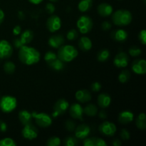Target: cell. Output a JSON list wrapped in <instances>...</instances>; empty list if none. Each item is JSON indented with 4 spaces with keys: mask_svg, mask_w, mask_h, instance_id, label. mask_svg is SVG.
I'll list each match as a JSON object with an SVG mask.
<instances>
[{
    "mask_svg": "<svg viewBox=\"0 0 146 146\" xmlns=\"http://www.w3.org/2000/svg\"><path fill=\"white\" fill-rule=\"evenodd\" d=\"M61 27V20L57 15L51 14L46 21V28L50 32L54 33L58 31Z\"/></svg>",
    "mask_w": 146,
    "mask_h": 146,
    "instance_id": "30bf717a",
    "label": "cell"
},
{
    "mask_svg": "<svg viewBox=\"0 0 146 146\" xmlns=\"http://www.w3.org/2000/svg\"><path fill=\"white\" fill-rule=\"evenodd\" d=\"M4 17H5V14H4V11L0 9V25L2 24V22L4 20Z\"/></svg>",
    "mask_w": 146,
    "mask_h": 146,
    "instance_id": "681fc988",
    "label": "cell"
},
{
    "mask_svg": "<svg viewBox=\"0 0 146 146\" xmlns=\"http://www.w3.org/2000/svg\"><path fill=\"white\" fill-rule=\"evenodd\" d=\"M33 118L35 119L36 123L41 128H47L52 124V118L46 113H37L34 111L31 113Z\"/></svg>",
    "mask_w": 146,
    "mask_h": 146,
    "instance_id": "8992f818",
    "label": "cell"
},
{
    "mask_svg": "<svg viewBox=\"0 0 146 146\" xmlns=\"http://www.w3.org/2000/svg\"><path fill=\"white\" fill-rule=\"evenodd\" d=\"M129 61V56L126 53L120 52L114 58L113 64L117 68H125L128 65Z\"/></svg>",
    "mask_w": 146,
    "mask_h": 146,
    "instance_id": "7c38bea8",
    "label": "cell"
},
{
    "mask_svg": "<svg viewBox=\"0 0 146 146\" xmlns=\"http://www.w3.org/2000/svg\"><path fill=\"white\" fill-rule=\"evenodd\" d=\"M78 36V31L76 29H71L67 32L66 38L69 41H74L76 40Z\"/></svg>",
    "mask_w": 146,
    "mask_h": 146,
    "instance_id": "74e56055",
    "label": "cell"
},
{
    "mask_svg": "<svg viewBox=\"0 0 146 146\" xmlns=\"http://www.w3.org/2000/svg\"><path fill=\"white\" fill-rule=\"evenodd\" d=\"M19 49V58L24 64L28 66L34 65L37 64L41 59L39 51L34 47L24 45Z\"/></svg>",
    "mask_w": 146,
    "mask_h": 146,
    "instance_id": "6da1fadb",
    "label": "cell"
},
{
    "mask_svg": "<svg viewBox=\"0 0 146 146\" xmlns=\"http://www.w3.org/2000/svg\"><path fill=\"white\" fill-rule=\"evenodd\" d=\"M57 58H58V57H57V54L51 51L46 53L45 56H44V60H45V61L48 64H49L50 63L52 62L53 61L56 59Z\"/></svg>",
    "mask_w": 146,
    "mask_h": 146,
    "instance_id": "836d02e7",
    "label": "cell"
},
{
    "mask_svg": "<svg viewBox=\"0 0 146 146\" xmlns=\"http://www.w3.org/2000/svg\"><path fill=\"white\" fill-rule=\"evenodd\" d=\"M44 1V0H29V1L30 3H31V4H41L42 1Z\"/></svg>",
    "mask_w": 146,
    "mask_h": 146,
    "instance_id": "816d5d0a",
    "label": "cell"
},
{
    "mask_svg": "<svg viewBox=\"0 0 146 146\" xmlns=\"http://www.w3.org/2000/svg\"><path fill=\"white\" fill-rule=\"evenodd\" d=\"M93 5V0H81L78 3V8L81 12H86L91 8Z\"/></svg>",
    "mask_w": 146,
    "mask_h": 146,
    "instance_id": "4316f807",
    "label": "cell"
},
{
    "mask_svg": "<svg viewBox=\"0 0 146 146\" xmlns=\"http://www.w3.org/2000/svg\"><path fill=\"white\" fill-rule=\"evenodd\" d=\"M116 126L115 124L110 121H105L102 123L98 127V131L102 135L106 136H113L116 132Z\"/></svg>",
    "mask_w": 146,
    "mask_h": 146,
    "instance_id": "9c48e42d",
    "label": "cell"
},
{
    "mask_svg": "<svg viewBox=\"0 0 146 146\" xmlns=\"http://www.w3.org/2000/svg\"><path fill=\"white\" fill-rule=\"evenodd\" d=\"M17 106V98L11 96H4L0 99V109L5 113L12 112Z\"/></svg>",
    "mask_w": 146,
    "mask_h": 146,
    "instance_id": "277c9868",
    "label": "cell"
},
{
    "mask_svg": "<svg viewBox=\"0 0 146 146\" xmlns=\"http://www.w3.org/2000/svg\"><path fill=\"white\" fill-rule=\"evenodd\" d=\"M65 127L66 128L67 131H70V132H72L74 131L76 128V123L74 121H73L72 120H68L66 121V122L65 123Z\"/></svg>",
    "mask_w": 146,
    "mask_h": 146,
    "instance_id": "f35d334b",
    "label": "cell"
},
{
    "mask_svg": "<svg viewBox=\"0 0 146 146\" xmlns=\"http://www.w3.org/2000/svg\"><path fill=\"white\" fill-rule=\"evenodd\" d=\"M101 28L104 31H108L111 28V24L108 21H104L101 24Z\"/></svg>",
    "mask_w": 146,
    "mask_h": 146,
    "instance_id": "f6af8a7d",
    "label": "cell"
},
{
    "mask_svg": "<svg viewBox=\"0 0 146 146\" xmlns=\"http://www.w3.org/2000/svg\"><path fill=\"white\" fill-rule=\"evenodd\" d=\"M49 1H51V2H56V1H58V0H49Z\"/></svg>",
    "mask_w": 146,
    "mask_h": 146,
    "instance_id": "db71d44e",
    "label": "cell"
},
{
    "mask_svg": "<svg viewBox=\"0 0 146 146\" xmlns=\"http://www.w3.org/2000/svg\"><path fill=\"white\" fill-rule=\"evenodd\" d=\"M16 66L11 61H7L4 64V70L7 74H12L15 71Z\"/></svg>",
    "mask_w": 146,
    "mask_h": 146,
    "instance_id": "1f68e13d",
    "label": "cell"
},
{
    "mask_svg": "<svg viewBox=\"0 0 146 146\" xmlns=\"http://www.w3.org/2000/svg\"><path fill=\"white\" fill-rule=\"evenodd\" d=\"M64 145L66 146H76L78 145V138L73 136L67 137L66 138L64 139Z\"/></svg>",
    "mask_w": 146,
    "mask_h": 146,
    "instance_id": "d6a6232c",
    "label": "cell"
},
{
    "mask_svg": "<svg viewBox=\"0 0 146 146\" xmlns=\"http://www.w3.org/2000/svg\"><path fill=\"white\" fill-rule=\"evenodd\" d=\"M60 144H61V140L56 136L48 138L46 142V145L48 146H58Z\"/></svg>",
    "mask_w": 146,
    "mask_h": 146,
    "instance_id": "8d00e7d4",
    "label": "cell"
},
{
    "mask_svg": "<svg viewBox=\"0 0 146 146\" xmlns=\"http://www.w3.org/2000/svg\"><path fill=\"white\" fill-rule=\"evenodd\" d=\"M97 11L101 17H108L112 14L113 8L108 3H101L97 7Z\"/></svg>",
    "mask_w": 146,
    "mask_h": 146,
    "instance_id": "2e32d148",
    "label": "cell"
},
{
    "mask_svg": "<svg viewBox=\"0 0 146 146\" xmlns=\"http://www.w3.org/2000/svg\"><path fill=\"white\" fill-rule=\"evenodd\" d=\"M21 28L20 26L17 25L13 29V34H14V36L19 35V34H21Z\"/></svg>",
    "mask_w": 146,
    "mask_h": 146,
    "instance_id": "7dc6e473",
    "label": "cell"
},
{
    "mask_svg": "<svg viewBox=\"0 0 146 146\" xmlns=\"http://www.w3.org/2000/svg\"><path fill=\"white\" fill-rule=\"evenodd\" d=\"M68 108H69V104L66 100L64 99V98L58 100L54 104V113L52 114L53 117L57 118L58 115L65 113V112L68 109Z\"/></svg>",
    "mask_w": 146,
    "mask_h": 146,
    "instance_id": "52a82bcc",
    "label": "cell"
},
{
    "mask_svg": "<svg viewBox=\"0 0 146 146\" xmlns=\"http://www.w3.org/2000/svg\"><path fill=\"white\" fill-rule=\"evenodd\" d=\"M111 38L115 41L118 42H123L128 38V34L125 30L122 29H118L114 30L111 34Z\"/></svg>",
    "mask_w": 146,
    "mask_h": 146,
    "instance_id": "ffe728a7",
    "label": "cell"
},
{
    "mask_svg": "<svg viewBox=\"0 0 146 146\" xmlns=\"http://www.w3.org/2000/svg\"><path fill=\"white\" fill-rule=\"evenodd\" d=\"M74 131L76 138L80 140H84L91 133V128L86 124L82 123L76 127Z\"/></svg>",
    "mask_w": 146,
    "mask_h": 146,
    "instance_id": "4fadbf2b",
    "label": "cell"
},
{
    "mask_svg": "<svg viewBox=\"0 0 146 146\" xmlns=\"http://www.w3.org/2000/svg\"><path fill=\"white\" fill-rule=\"evenodd\" d=\"M7 130V125L4 121H0V132L4 133Z\"/></svg>",
    "mask_w": 146,
    "mask_h": 146,
    "instance_id": "bcb514c9",
    "label": "cell"
},
{
    "mask_svg": "<svg viewBox=\"0 0 146 146\" xmlns=\"http://www.w3.org/2000/svg\"><path fill=\"white\" fill-rule=\"evenodd\" d=\"M48 65L51 69L56 71H62V70L64 68V66H65V65H64V62H63L62 61H61L58 58H57L56 59L53 61L52 62L50 63V64H48Z\"/></svg>",
    "mask_w": 146,
    "mask_h": 146,
    "instance_id": "f1b7e54d",
    "label": "cell"
},
{
    "mask_svg": "<svg viewBox=\"0 0 146 146\" xmlns=\"http://www.w3.org/2000/svg\"><path fill=\"white\" fill-rule=\"evenodd\" d=\"M110 51L106 48H103L100 50L97 54V59L100 62H105L109 58Z\"/></svg>",
    "mask_w": 146,
    "mask_h": 146,
    "instance_id": "f546056e",
    "label": "cell"
},
{
    "mask_svg": "<svg viewBox=\"0 0 146 146\" xmlns=\"http://www.w3.org/2000/svg\"><path fill=\"white\" fill-rule=\"evenodd\" d=\"M18 117L20 122L24 125H27L29 123H31L33 118L31 113L27 111V110H23V111H19V113L18 114Z\"/></svg>",
    "mask_w": 146,
    "mask_h": 146,
    "instance_id": "603a6c76",
    "label": "cell"
},
{
    "mask_svg": "<svg viewBox=\"0 0 146 146\" xmlns=\"http://www.w3.org/2000/svg\"><path fill=\"white\" fill-rule=\"evenodd\" d=\"M56 7L54 6V4L52 3H48V4L46 5V11L48 13V14H53L55 12Z\"/></svg>",
    "mask_w": 146,
    "mask_h": 146,
    "instance_id": "b9f144b4",
    "label": "cell"
},
{
    "mask_svg": "<svg viewBox=\"0 0 146 146\" xmlns=\"http://www.w3.org/2000/svg\"><path fill=\"white\" fill-rule=\"evenodd\" d=\"M65 40L64 36L61 34H55L54 36H51L48 39V45L51 47L54 48H58L61 46L64 45Z\"/></svg>",
    "mask_w": 146,
    "mask_h": 146,
    "instance_id": "ac0fdd59",
    "label": "cell"
},
{
    "mask_svg": "<svg viewBox=\"0 0 146 146\" xmlns=\"http://www.w3.org/2000/svg\"><path fill=\"white\" fill-rule=\"evenodd\" d=\"M131 78V73L128 70H123L118 76V80L122 84L128 82Z\"/></svg>",
    "mask_w": 146,
    "mask_h": 146,
    "instance_id": "4dcf8cb0",
    "label": "cell"
},
{
    "mask_svg": "<svg viewBox=\"0 0 146 146\" xmlns=\"http://www.w3.org/2000/svg\"><path fill=\"white\" fill-rule=\"evenodd\" d=\"M78 55V51L74 46L62 45L58 48L57 57L64 63H68L75 59Z\"/></svg>",
    "mask_w": 146,
    "mask_h": 146,
    "instance_id": "7a4b0ae2",
    "label": "cell"
},
{
    "mask_svg": "<svg viewBox=\"0 0 146 146\" xmlns=\"http://www.w3.org/2000/svg\"><path fill=\"white\" fill-rule=\"evenodd\" d=\"M134 119V114L131 111H123L121 112L118 115V121L120 123L126 124L132 122Z\"/></svg>",
    "mask_w": 146,
    "mask_h": 146,
    "instance_id": "d6986e66",
    "label": "cell"
},
{
    "mask_svg": "<svg viewBox=\"0 0 146 146\" xmlns=\"http://www.w3.org/2000/svg\"><path fill=\"white\" fill-rule=\"evenodd\" d=\"M128 52H129V54L131 56L137 57L141 55V53H142V51H141V48L138 46H131V48H129Z\"/></svg>",
    "mask_w": 146,
    "mask_h": 146,
    "instance_id": "d590c367",
    "label": "cell"
},
{
    "mask_svg": "<svg viewBox=\"0 0 146 146\" xmlns=\"http://www.w3.org/2000/svg\"><path fill=\"white\" fill-rule=\"evenodd\" d=\"M24 128L21 131V135L25 139L31 141V140H34L37 138L38 131L36 127L34 126L31 123L24 125Z\"/></svg>",
    "mask_w": 146,
    "mask_h": 146,
    "instance_id": "ba28073f",
    "label": "cell"
},
{
    "mask_svg": "<svg viewBox=\"0 0 146 146\" xmlns=\"http://www.w3.org/2000/svg\"><path fill=\"white\" fill-rule=\"evenodd\" d=\"M98 105L102 108H106L111 105V98L108 94L103 93L101 94L98 96Z\"/></svg>",
    "mask_w": 146,
    "mask_h": 146,
    "instance_id": "7402d4cb",
    "label": "cell"
},
{
    "mask_svg": "<svg viewBox=\"0 0 146 146\" xmlns=\"http://www.w3.org/2000/svg\"><path fill=\"white\" fill-rule=\"evenodd\" d=\"M131 69L138 75H143L146 73V61L143 58L137 59L133 62Z\"/></svg>",
    "mask_w": 146,
    "mask_h": 146,
    "instance_id": "5bb4252c",
    "label": "cell"
},
{
    "mask_svg": "<svg viewBox=\"0 0 146 146\" xmlns=\"http://www.w3.org/2000/svg\"><path fill=\"white\" fill-rule=\"evenodd\" d=\"M17 143L11 138H4L0 140V146H16Z\"/></svg>",
    "mask_w": 146,
    "mask_h": 146,
    "instance_id": "e575fe53",
    "label": "cell"
},
{
    "mask_svg": "<svg viewBox=\"0 0 146 146\" xmlns=\"http://www.w3.org/2000/svg\"><path fill=\"white\" fill-rule=\"evenodd\" d=\"M84 113L88 116L94 117L98 113V108L94 104H88L84 108Z\"/></svg>",
    "mask_w": 146,
    "mask_h": 146,
    "instance_id": "83f0119b",
    "label": "cell"
},
{
    "mask_svg": "<svg viewBox=\"0 0 146 146\" xmlns=\"http://www.w3.org/2000/svg\"><path fill=\"white\" fill-rule=\"evenodd\" d=\"M77 28L81 34H87L92 29L94 22L92 19L87 15H83L78 18L76 23Z\"/></svg>",
    "mask_w": 146,
    "mask_h": 146,
    "instance_id": "5b68a950",
    "label": "cell"
},
{
    "mask_svg": "<svg viewBox=\"0 0 146 146\" xmlns=\"http://www.w3.org/2000/svg\"><path fill=\"white\" fill-rule=\"evenodd\" d=\"M107 116H108V114H107V113L104 110H102V111L98 112V117L101 119H106Z\"/></svg>",
    "mask_w": 146,
    "mask_h": 146,
    "instance_id": "c3c4849f",
    "label": "cell"
},
{
    "mask_svg": "<svg viewBox=\"0 0 146 146\" xmlns=\"http://www.w3.org/2000/svg\"><path fill=\"white\" fill-rule=\"evenodd\" d=\"M83 145L84 146H106L107 145V143L102 138L92 137L84 139Z\"/></svg>",
    "mask_w": 146,
    "mask_h": 146,
    "instance_id": "44dd1931",
    "label": "cell"
},
{
    "mask_svg": "<svg viewBox=\"0 0 146 146\" xmlns=\"http://www.w3.org/2000/svg\"><path fill=\"white\" fill-rule=\"evenodd\" d=\"M69 113L74 119L83 121L84 108L79 104H73L71 106H69Z\"/></svg>",
    "mask_w": 146,
    "mask_h": 146,
    "instance_id": "9a60e30c",
    "label": "cell"
},
{
    "mask_svg": "<svg viewBox=\"0 0 146 146\" xmlns=\"http://www.w3.org/2000/svg\"><path fill=\"white\" fill-rule=\"evenodd\" d=\"M13 54V47L6 40H0V58L7 59Z\"/></svg>",
    "mask_w": 146,
    "mask_h": 146,
    "instance_id": "8fae6325",
    "label": "cell"
},
{
    "mask_svg": "<svg viewBox=\"0 0 146 146\" xmlns=\"http://www.w3.org/2000/svg\"><path fill=\"white\" fill-rule=\"evenodd\" d=\"M112 145L114 146H121V141L118 139L113 140L112 142Z\"/></svg>",
    "mask_w": 146,
    "mask_h": 146,
    "instance_id": "f907efd6",
    "label": "cell"
},
{
    "mask_svg": "<svg viewBox=\"0 0 146 146\" xmlns=\"http://www.w3.org/2000/svg\"><path fill=\"white\" fill-rule=\"evenodd\" d=\"M19 19H24L25 16L23 14L22 11H19Z\"/></svg>",
    "mask_w": 146,
    "mask_h": 146,
    "instance_id": "f5cc1de1",
    "label": "cell"
},
{
    "mask_svg": "<svg viewBox=\"0 0 146 146\" xmlns=\"http://www.w3.org/2000/svg\"><path fill=\"white\" fill-rule=\"evenodd\" d=\"M133 17L131 11L126 9H119L113 14L112 21L115 25L124 27L130 24L132 21Z\"/></svg>",
    "mask_w": 146,
    "mask_h": 146,
    "instance_id": "3957f363",
    "label": "cell"
},
{
    "mask_svg": "<svg viewBox=\"0 0 146 146\" xmlns=\"http://www.w3.org/2000/svg\"><path fill=\"white\" fill-rule=\"evenodd\" d=\"M120 135H121V139L123 140V141H128V139H130V137H131L130 132L125 128L121 130V133H120Z\"/></svg>",
    "mask_w": 146,
    "mask_h": 146,
    "instance_id": "ab89813d",
    "label": "cell"
},
{
    "mask_svg": "<svg viewBox=\"0 0 146 146\" xmlns=\"http://www.w3.org/2000/svg\"><path fill=\"white\" fill-rule=\"evenodd\" d=\"M75 97L77 101L81 104L88 103L91 100V93L87 89H81L77 91L76 92Z\"/></svg>",
    "mask_w": 146,
    "mask_h": 146,
    "instance_id": "e0dca14e",
    "label": "cell"
},
{
    "mask_svg": "<svg viewBox=\"0 0 146 146\" xmlns=\"http://www.w3.org/2000/svg\"><path fill=\"white\" fill-rule=\"evenodd\" d=\"M91 91H94V92H98L101 88V83L98 82V81L94 82L92 84H91Z\"/></svg>",
    "mask_w": 146,
    "mask_h": 146,
    "instance_id": "7bdbcfd3",
    "label": "cell"
},
{
    "mask_svg": "<svg viewBox=\"0 0 146 146\" xmlns=\"http://www.w3.org/2000/svg\"><path fill=\"white\" fill-rule=\"evenodd\" d=\"M138 39L141 41L143 45L146 44V31L145 29H143L140 31L138 34Z\"/></svg>",
    "mask_w": 146,
    "mask_h": 146,
    "instance_id": "60d3db41",
    "label": "cell"
},
{
    "mask_svg": "<svg viewBox=\"0 0 146 146\" xmlns=\"http://www.w3.org/2000/svg\"><path fill=\"white\" fill-rule=\"evenodd\" d=\"M135 124H136V126L138 127V129L144 130L146 128V116L145 114L144 113H140L138 115V116L137 117V118L135 119Z\"/></svg>",
    "mask_w": 146,
    "mask_h": 146,
    "instance_id": "484cf974",
    "label": "cell"
},
{
    "mask_svg": "<svg viewBox=\"0 0 146 146\" xmlns=\"http://www.w3.org/2000/svg\"><path fill=\"white\" fill-rule=\"evenodd\" d=\"M20 39L22 41L24 45H27V44H29L34 38V33L31 30L27 29L25 30L24 32H22L20 36Z\"/></svg>",
    "mask_w": 146,
    "mask_h": 146,
    "instance_id": "d4e9b609",
    "label": "cell"
},
{
    "mask_svg": "<svg viewBox=\"0 0 146 146\" xmlns=\"http://www.w3.org/2000/svg\"><path fill=\"white\" fill-rule=\"evenodd\" d=\"M78 47L83 51H90L92 48V41L88 37H81L78 41Z\"/></svg>",
    "mask_w": 146,
    "mask_h": 146,
    "instance_id": "cb8c5ba5",
    "label": "cell"
},
{
    "mask_svg": "<svg viewBox=\"0 0 146 146\" xmlns=\"http://www.w3.org/2000/svg\"><path fill=\"white\" fill-rule=\"evenodd\" d=\"M13 44L17 48H20L22 46H24V44L21 41L20 38H17L13 41Z\"/></svg>",
    "mask_w": 146,
    "mask_h": 146,
    "instance_id": "ee69618b",
    "label": "cell"
}]
</instances>
